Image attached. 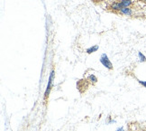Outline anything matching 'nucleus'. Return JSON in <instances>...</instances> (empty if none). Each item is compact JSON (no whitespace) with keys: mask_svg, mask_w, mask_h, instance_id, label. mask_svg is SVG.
Listing matches in <instances>:
<instances>
[{"mask_svg":"<svg viewBox=\"0 0 146 131\" xmlns=\"http://www.w3.org/2000/svg\"><path fill=\"white\" fill-rule=\"evenodd\" d=\"M99 49V46L98 45H94V46H91V47H89V48H88L87 49V53H88V54H90V53H95V52H97V51Z\"/></svg>","mask_w":146,"mask_h":131,"instance_id":"6","label":"nucleus"},{"mask_svg":"<svg viewBox=\"0 0 146 131\" xmlns=\"http://www.w3.org/2000/svg\"><path fill=\"white\" fill-rule=\"evenodd\" d=\"M138 57H139V59H140V61H146V57L141 53V52H139L138 53Z\"/></svg>","mask_w":146,"mask_h":131,"instance_id":"8","label":"nucleus"},{"mask_svg":"<svg viewBox=\"0 0 146 131\" xmlns=\"http://www.w3.org/2000/svg\"><path fill=\"white\" fill-rule=\"evenodd\" d=\"M100 62L102 63L103 66H105L106 69L108 70H113V64H112V62L110 61V60L108 59V55L106 53H103L100 57Z\"/></svg>","mask_w":146,"mask_h":131,"instance_id":"1","label":"nucleus"},{"mask_svg":"<svg viewBox=\"0 0 146 131\" xmlns=\"http://www.w3.org/2000/svg\"><path fill=\"white\" fill-rule=\"evenodd\" d=\"M123 7H131L133 5V0H120Z\"/></svg>","mask_w":146,"mask_h":131,"instance_id":"5","label":"nucleus"},{"mask_svg":"<svg viewBox=\"0 0 146 131\" xmlns=\"http://www.w3.org/2000/svg\"><path fill=\"white\" fill-rule=\"evenodd\" d=\"M143 2H145V3H146V0H143Z\"/></svg>","mask_w":146,"mask_h":131,"instance_id":"11","label":"nucleus"},{"mask_svg":"<svg viewBox=\"0 0 146 131\" xmlns=\"http://www.w3.org/2000/svg\"><path fill=\"white\" fill-rule=\"evenodd\" d=\"M119 13L123 15H125V16H132L133 14V11L131 7H123Z\"/></svg>","mask_w":146,"mask_h":131,"instance_id":"4","label":"nucleus"},{"mask_svg":"<svg viewBox=\"0 0 146 131\" xmlns=\"http://www.w3.org/2000/svg\"><path fill=\"white\" fill-rule=\"evenodd\" d=\"M116 131H125V129H123V128H117L116 129Z\"/></svg>","mask_w":146,"mask_h":131,"instance_id":"10","label":"nucleus"},{"mask_svg":"<svg viewBox=\"0 0 146 131\" xmlns=\"http://www.w3.org/2000/svg\"><path fill=\"white\" fill-rule=\"evenodd\" d=\"M138 82H139L140 84H142L144 88H146V81H143H143H138Z\"/></svg>","mask_w":146,"mask_h":131,"instance_id":"9","label":"nucleus"},{"mask_svg":"<svg viewBox=\"0 0 146 131\" xmlns=\"http://www.w3.org/2000/svg\"><path fill=\"white\" fill-rule=\"evenodd\" d=\"M112 11L114 12H119V11L123 8L121 2L120 1H115L110 5V7H109Z\"/></svg>","mask_w":146,"mask_h":131,"instance_id":"3","label":"nucleus"},{"mask_svg":"<svg viewBox=\"0 0 146 131\" xmlns=\"http://www.w3.org/2000/svg\"><path fill=\"white\" fill-rule=\"evenodd\" d=\"M88 81L91 82L92 83H96L98 82V78L95 76L94 74H90L88 76Z\"/></svg>","mask_w":146,"mask_h":131,"instance_id":"7","label":"nucleus"},{"mask_svg":"<svg viewBox=\"0 0 146 131\" xmlns=\"http://www.w3.org/2000/svg\"><path fill=\"white\" fill-rule=\"evenodd\" d=\"M54 71H52L50 74V78H49V82H48V85H47V88H46V90H45V93H44V99H47L49 97V94H50V90L52 88V82H53V79H54Z\"/></svg>","mask_w":146,"mask_h":131,"instance_id":"2","label":"nucleus"}]
</instances>
